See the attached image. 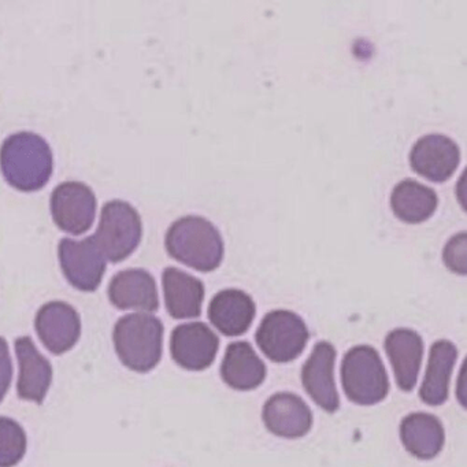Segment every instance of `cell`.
Returning a JSON list of instances; mask_svg holds the SVG:
<instances>
[{"mask_svg": "<svg viewBox=\"0 0 467 467\" xmlns=\"http://www.w3.org/2000/svg\"><path fill=\"white\" fill-rule=\"evenodd\" d=\"M109 299L119 310L149 314L160 307L157 283L144 269H127L117 273L109 285Z\"/></svg>", "mask_w": 467, "mask_h": 467, "instance_id": "14", "label": "cell"}, {"mask_svg": "<svg viewBox=\"0 0 467 467\" xmlns=\"http://www.w3.org/2000/svg\"><path fill=\"white\" fill-rule=\"evenodd\" d=\"M400 439L406 450L415 458L428 461L444 447V428L439 418L426 412L407 415L400 425Z\"/></svg>", "mask_w": 467, "mask_h": 467, "instance_id": "20", "label": "cell"}, {"mask_svg": "<svg viewBox=\"0 0 467 467\" xmlns=\"http://www.w3.org/2000/svg\"><path fill=\"white\" fill-rule=\"evenodd\" d=\"M458 358V349L451 341L439 340L431 346L428 368L420 390V398L429 406L445 403L450 379Z\"/></svg>", "mask_w": 467, "mask_h": 467, "instance_id": "21", "label": "cell"}, {"mask_svg": "<svg viewBox=\"0 0 467 467\" xmlns=\"http://www.w3.org/2000/svg\"><path fill=\"white\" fill-rule=\"evenodd\" d=\"M0 171L16 190L35 192L42 190L53 176V151L36 133H16L2 144Z\"/></svg>", "mask_w": 467, "mask_h": 467, "instance_id": "1", "label": "cell"}, {"mask_svg": "<svg viewBox=\"0 0 467 467\" xmlns=\"http://www.w3.org/2000/svg\"><path fill=\"white\" fill-rule=\"evenodd\" d=\"M59 262L67 280L78 291L94 292L102 283L106 258L94 237L62 239L58 245Z\"/></svg>", "mask_w": 467, "mask_h": 467, "instance_id": "7", "label": "cell"}, {"mask_svg": "<svg viewBox=\"0 0 467 467\" xmlns=\"http://www.w3.org/2000/svg\"><path fill=\"white\" fill-rule=\"evenodd\" d=\"M336 349L327 341H319L302 368V384L310 398L327 412L340 407L335 382Z\"/></svg>", "mask_w": 467, "mask_h": 467, "instance_id": "11", "label": "cell"}, {"mask_svg": "<svg viewBox=\"0 0 467 467\" xmlns=\"http://www.w3.org/2000/svg\"><path fill=\"white\" fill-rule=\"evenodd\" d=\"M168 313L174 319L196 318L202 314L204 285L199 278L177 267H166L162 275Z\"/></svg>", "mask_w": 467, "mask_h": 467, "instance_id": "18", "label": "cell"}, {"mask_svg": "<svg viewBox=\"0 0 467 467\" xmlns=\"http://www.w3.org/2000/svg\"><path fill=\"white\" fill-rule=\"evenodd\" d=\"M437 204V193L415 180L398 182L390 195L393 213L407 223H420L428 220L436 212Z\"/></svg>", "mask_w": 467, "mask_h": 467, "instance_id": "22", "label": "cell"}, {"mask_svg": "<svg viewBox=\"0 0 467 467\" xmlns=\"http://www.w3.org/2000/svg\"><path fill=\"white\" fill-rule=\"evenodd\" d=\"M165 245L171 258L203 273L217 269L225 254L217 226L199 215L174 221L166 234Z\"/></svg>", "mask_w": 467, "mask_h": 467, "instance_id": "2", "label": "cell"}, {"mask_svg": "<svg viewBox=\"0 0 467 467\" xmlns=\"http://www.w3.org/2000/svg\"><path fill=\"white\" fill-rule=\"evenodd\" d=\"M220 348V338L203 322L179 325L171 333V351L174 362L187 370L210 368Z\"/></svg>", "mask_w": 467, "mask_h": 467, "instance_id": "9", "label": "cell"}, {"mask_svg": "<svg viewBox=\"0 0 467 467\" xmlns=\"http://www.w3.org/2000/svg\"><path fill=\"white\" fill-rule=\"evenodd\" d=\"M35 327L48 351L57 355L65 354L80 338V316L67 303L50 302L37 311Z\"/></svg>", "mask_w": 467, "mask_h": 467, "instance_id": "12", "label": "cell"}, {"mask_svg": "<svg viewBox=\"0 0 467 467\" xmlns=\"http://www.w3.org/2000/svg\"><path fill=\"white\" fill-rule=\"evenodd\" d=\"M461 162V150L452 139L444 135H426L418 139L410 152L412 171L429 182H444Z\"/></svg>", "mask_w": 467, "mask_h": 467, "instance_id": "10", "label": "cell"}, {"mask_svg": "<svg viewBox=\"0 0 467 467\" xmlns=\"http://www.w3.org/2000/svg\"><path fill=\"white\" fill-rule=\"evenodd\" d=\"M113 340L119 360L128 368L147 373L162 358L163 324L151 314H128L114 327Z\"/></svg>", "mask_w": 467, "mask_h": 467, "instance_id": "3", "label": "cell"}, {"mask_svg": "<svg viewBox=\"0 0 467 467\" xmlns=\"http://www.w3.org/2000/svg\"><path fill=\"white\" fill-rule=\"evenodd\" d=\"M341 382L347 398L360 406H373L389 392V379L379 352L368 346L349 349L341 363Z\"/></svg>", "mask_w": 467, "mask_h": 467, "instance_id": "4", "label": "cell"}, {"mask_svg": "<svg viewBox=\"0 0 467 467\" xmlns=\"http://www.w3.org/2000/svg\"><path fill=\"white\" fill-rule=\"evenodd\" d=\"M255 302L240 289L218 292L209 306V318L223 335L242 336L250 329L255 318Z\"/></svg>", "mask_w": 467, "mask_h": 467, "instance_id": "17", "label": "cell"}, {"mask_svg": "<svg viewBox=\"0 0 467 467\" xmlns=\"http://www.w3.org/2000/svg\"><path fill=\"white\" fill-rule=\"evenodd\" d=\"M385 351L401 390L414 389L423 357L420 336L411 329H395L385 338Z\"/></svg>", "mask_w": 467, "mask_h": 467, "instance_id": "16", "label": "cell"}, {"mask_svg": "<svg viewBox=\"0 0 467 467\" xmlns=\"http://www.w3.org/2000/svg\"><path fill=\"white\" fill-rule=\"evenodd\" d=\"M310 333L305 321L288 310L270 311L256 330L255 340L261 351L275 363L296 359L307 344Z\"/></svg>", "mask_w": 467, "mask_h": 467, "instance_id": "6", "label": "cell"}, {"mask_svg": "<svg viewBox=\"0 0 467 467\" xmlns=\"http://www.w3.org/2000/svg\"><path fill=\"white\" fill-rule=\"evenodd\" d=\"M16 354L20 365L18 396L24 400L42 403L53 382V366L40 354L31 337L16 340Z\"/></svg>", "mask_w": 467, "mask_h": 467, "instance_id": "15", "label": "cell"}, {"mask_svg": "<svg viewBox=\"0 0 467 467\" xmlns=\"http://www.w3.org/2000/svg\"><path fill=\"white\" fill-rule=\"evenodd\" d=\"M442 258L452 272L466 275V234H455L445 245Z\"/></svg>", "mask_w": 467, "mask_h": 467, "instance_id": "24", "label": "cell"}, {"mask_svg": "<svg viewBox=\"0 0 467 467\" xmlns=\"http://www.w3.org/2000/svg\"><path fill=\"white\" fill-rule=\"evenodd\" d=\"M270 433L284 439L306 436L313 426V412L295 393H275L265 403L262 412Z\"/></svg>", "mask_w": 467, "mask_h": 467, "instance_id": "13", "label": "cell"}, {"mask_svg": "<svg viewBox=\"0 0 467 467\" xmlns=\"http://www.w3.org/2000/svg\"><path fill=\"white\" fill-rule=\"evenodd\" d=\"M143 225L138 210L124 201H111L103 206L99 226L94 234L98 247L111 264L127 259L140 244Z\"/></svg>", "mask_w": 467, "mask_h": 467, "instance_id": "5", "label": "cell"}, {"mask_svg": "<svg viewBox=\"0 0 467 467\" xmlns=\"http://www.w3.org/2000/svg\"><path fill=\"white\" fill-rule=\"evenodd\" d=\"M50 204L54 223L67 234L78 236L94 223L97 196L84 182H62L51 193Z\"/></svg>", "mask_w": 467, "mask_h": 467, "instance_id": "8", "label": "cell"}, {"mask_svg": "<svg viewBox=\"0 0 467 467\" xmlns=\"http://www.w3.org/2000/svg\"><path fill=\"white\" fill-rule=\"evenodd\" d=\"M221 377L229 387L237 390L258 388L266 379V366L245 341L229 344L221 366Z\"/></svg>", "mask_w": 467, "mask_h": 467, "instance_id": "19", "label": "cell"}, {"mask_svg": "<svg viewBox=\"0 0 467 467\" xmlns=\"http://www.w3.org/2000/svg\"><path fill=\"white\" fill-rule=\"evenodd\" d=\"M13 379V363L10 358L9 344L0 337V401L4 400Z\"/></svg>", "mask_w": 467, "mask_h": 467, "instance_id": "25", "label": "cell"}, {"mask_svg": "<svg viewBox=\"0 0 467 467\" xmlns=\"http://www.w3.org/2000/svg\"><path fill=\"white\" fill-rule=\"evenodd\" d=\"M26 452V434L12 418L0 417V467H15Z\"/></svg>", "mask_w": 467, "mask_h": 467, "instance_id": "23", "label": "cell"}]
</instances>
